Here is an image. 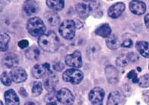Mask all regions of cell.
<instances>
[{
	"mask_svg": "<svg viewBox=\"0 0 149 105\" xmlns=\"http://www.w3.org/2000/svg\"><path fill=\"white\" fill-rule=\"evenodd\" d=\"M38 44L45 52H55L59 47V40L55 32L49 31L39 37Z\"/></svg>",
	"mask_w": 149,
	"mask_h": 105,
	"instance_id": "1",
	"label": "cell"
},
{
	"mask_svg": "<svg viewBox=\"0 0 149 105\" xmlns=\"http://www.w3.org/2000/svg\"><path fill=\"white\" fill-rule=\"evenodd\" d=\"M26 28L28 33L33 37H40L45 34L46 25L40 18L33 17L30 18L27 22Z\"/></svg>",
	"mask_w": 149,
	"mask_h": 105,
	"instance_id": "2",
	"label": "cell"
},
{
	"mask_svg": "<svg viewBox=\"0 0 149 105\" xmlns=\"http://www.w3.org/2000/svg\"><path fill=\"white\" fill-rule=\"evenodd\" d=\"M75 22L72 20H65L59 26V32L64 39L72 40L75 35Z\"/></svg>",
	"mask_w": 149,
	"mask_h": 105,
	"instance_id": "3",
	"label": "cell"
},
{
	"mask_svg": "<svg viewBox=\"0 0 149 105\" xmlns=\"http://www.w3.org/2000/svg\"><path fill=\"white\" fill-rule=\"evenodd\" d=\"M83 78H84L83 72L77 69H67L63 74V79L65 82H69L74 85H78L81 83V82L83 80Z\"/></svg>",
	"mask_w": 149,
	"mask_h": 105,
	"instance_id": "4",
	"label": "cell"
},
{
	"mask_svg": "<svg viewBox=\"0 0 149 105\" xmlns=\"http://www.w3.org/2000/svg\"><path fill=\"white\" fill-rule=\"evenodd\" d=\"M56 99L64 105H72L74 97L70 90L68 88H61L56 93Z\"/></svg>",
	"mask_w": 149,
	"mask_h": 105,
	"instance_id": "5",
	"label": "cell"
},
{
	"mask_svg": "<svg viewBox=\"0 0 149 105\" xmlns=\"http://www.w3.org/2000/svg\"><path fill=\"white\" fill-rule=\"evenodd\" d=\"M105 92L100 87H95L89 92L88 98L93 105H103Z\"/></svg>",
	"mask_w": 149,
	"mask_h": 105,
	"instance_id": "6",
	"label": "cell"
},
{
	"mask_svg": "<svg viewBox=\"0 0 149 105\" xmlns=\"http://www.w3.org/2000/svg\"><path fill=\"white\" fill-rule=\"evenodd\" d=\"M50 70V66L49 63H43V64H37L33 66L31 70V74L33 78L39 79V78H45L49 72Z\"/></svg>",
	"mask_w": 149,
	"mask_h": 105,
	"instance_id": "7",
	"label": "cell"
},
{
	"mask_svg": "<svg viewBox=\"0 0 149 105\" xmlns=\"http://www.w3.org/2000/svg\"><path fill=\"white\" fill-rule=\"evenodd\" d=\"M65 62L67 66L73 68H80L82 66V58L80 51L75 50L72 54L67 55L65 59Z\"/></svg>",
	"mask_w": 149,
	"mask_h": 105,
	"instance_id": "8",
	"label": "cell"
},
{
	"mask_svg": "<svg viewBox=\"0 0 149 105\" xmlns=\"http://www.w3.org/2000/svg\"><path fill=\"white\" fill-rule=\"evenodd\" d=\"M58 82H59V79L57 76L51 71L44 78L43 85L47 92H52L55 90Z\"/></svg>",
	"mask_w": 149,
	"mask_h": 105,
	"instance_id": "9",
	"label": "cell"
},
{
	"mask_svg": "<svg viewBox=\"0 0 149 105\" xmlns=\"http://www.w3.org/2000/svg\"><path fill=\"white\" fill-rule=\"evenodd\" d=\"M11 76H12V81L15 83H22L28 78V74L25 70L20 67H14L11 70Z\"/></svg>",
	"mask_w": 149,
	"mask_h": 105,
	"instance_id": "10",
	"label": "cell"
},
{
	"mask_svg": "<svg viewBox=\"0 0 149 105\" xmlns=\"http://www.w3.org/2000/svg\"><path fill=\"white\" fill-rule=\"evenodd\" d=\"M126 6L123 2H117L110 6L108 10V15L112 18H117L125 11Z\"/></svg>",
	"mask_w": 149,
	"mask_h": 105,
	"instance_id": "11",
	"label": "cell"
},
{
	"mask_svg": "<svg viewBox=\"0 0 149 105\" xmlns=\"http://www.w3.org/2000/svg\"><path fill=\"white\" fill-rule=\"evenodd\" d=\"M130 9L134 15H141L146 11V5L142 1H131L130 2Z\"/></svg>",
	"mask_w": 149,
	"mask_h": 105,
	"instance_id": "12",
	"label": "cell"
},
{
	"mask_svg": "<svg viewBox=\"0 0 149 105\" xmlns=\"http://www.w3.org/2000/svg\"><path fill=\"white\" fill-rule=\"evenodd\" d=\"M105 73L108 82L110 84H116L119 80V71L113 66H107L105 69Z\"/></svg>",
	"mask_w": 149,
	"mask_h": 105,
	"instance_id": "13",
	"label": "cell"
},
{
	"mask_svg": "<svg viewBox=\"0 0 149 105\" xmlns=\"http://www.w3.org/2000/svg\"><path fill=\"white\" fill-rule=\"evenodd\" d=\"M6 105H19L20 101L14 90L9 89L4 94Z\"/></svg>",
	"mask_w": 149,
	"mask_h": 105,
	"instance_id": "14",
	"label": "cell"
},
{
	"mask_svg": "<svg viewBox=\"0 0 149 105\" xmlns=\"http://www.w3.org/2000/svg\"><path fill=\"white\" fill-rule=\"evenodd\" d=\"M76 12H78L81 18L85 19L88 17V15L91 12V7L89 3H86V2L79 3L76 6Z\"/></svg>",
	"mask_w": 149,
	"mask_h": 105,
	"instance_id": "15",
	"label": "cell"
},
{
	"mask_svg": "<svg viewBox=\"0 0 149 105\" xmlns=\"http://www.w3.org/2000/svg\"><path fill=\"white\" fill-rule=\"evenodd\" d=\"M2 62H3V64L6 67H8V68H14V67H16L15 66L18 64L19 60H18V57H17V55L10 53V54L5 56Z\"/></svg>",
	"mask_w": 149,
	"mask_h": 105,
	"instance_id": "16",
	"label": "cell"
},
{
	"mask_svg": "<svg viewBox=\"0 0 149 105\" xmlns=\"http://www.w3.org/2000/svg\"><path fill=\"white\" fill-rule=\"evenodd\" d=\"M136 50L142 57L149 58V43L147 41H139L135 45Z\"/></svg>",
	"mask_w": 149,
	"mask_h": 105,
	"instance_id": "17",
	"label": "cell"
},
{
	"mask_svg": "<svg viewBox=\"0 0 149 105\" xmlns=\"http://www.w3.org/2000/svg\"><path fill=\"white\" fill-rule=\"evenodd\" d=\"M46 21L49 25L51 26H56L59 24L60 22V18L59 15L54 12H47L44 15Z\"/></svg>",
	"mask_w": 149,
	"mask_h": 105,
	"instance_id": "18",
	"label": "cell"
},
{
	"mask_svg": "<svg viewBox=\"0 0 149 105\" xmlns=\"http://www.w3.org/2000/svg\"><path fill=\"white\" fill-rule=\"evenodd\" d=\"M111 27L108 24H103L95 30V34L98 36L107 38L111 35Z\"/></svg>",
	"mask_w": 149,
	"mask_h": 105,
	"instance_id": "19",
	"label": "cell"
},
{
	"mask_svg": "<svg viewBox=\"0 0 149 105\" xmlns=\"http://www.w3.org/2000/svg\"><path fill=\"white\" fill-rule=\"evenodd\" d=\"M47 6L55 12H59L63 10L65 6V2L63 0H47Z\"/></svg>",
	"mask_w": 149,
	"mask_h": 105,
	"instance_id": "20",
	"label": "cell"
},
{
	"mask_svg": "<svg viewBox=\"0 0 149 105\" xmlns=\"http://www.w3.org/2000/svg\"><path fill=\"white\" fill-rule=\"evenodd\" d=\"M37 5L35 1H26L24 4V10L28 16L33 15L37 12Z\"/></svg>",
	"mask_w": 149,
	"mask_h": 105,
	"instance_id": "21",
	"label": "cell"
},
{
	"mask_svg": "<svg viewBox=\"0 0 149 105\" xmlns=\"http://www.w3.org/2000/svg\"><path fill=\"white\" fill-rule=\"evenodd\" d=\"M106 44L110 50H117L120 46V41L116 35H110L106 40Z\"/></svg>",
	"mask_w": 149,
	"mask_h": 105,
	"instance_id": "22",
	"label": "cell"
},
{
	"mask_svg": "<svg viewBox=\"0 0 149 105\" xmlns=\"http://www.w3.org/2000/svg\"><path fill=\"white\" fill-rule=\"evenodd\" d=\"M25 54L27 58L29 59V60H36L40 57V50L37 47L33 46V47H30L28 50H27Z\"/></svg>",
	"mask_w": 149,
	"mask_h": 105,
	"instance_id": "23",
	"label": "cell"
},
{
	"mask_svg": "<svg viewBox=\"0 0 149 105\" xmlns=\"http://www.w3.org/2000/svg\"><path fill=\"white\" fill-rule=\"evenodd\" d=\"M0 38H1L0 39V49H1V51L5 52V51L8 50V43L10 42V37L6 33H2Z\"/></svg>",
	"mask_w": 149,
	"mask_h": 105,
	"instance_id": "24",
	"label": "cell"
},
{
	"mask_svg": "<svg viewBox=\"0 0 149 105\" xmlns=\"http://www.w3.org/2000/svg\"><path fill=\"white\" fill-rule=\"evenodd\" d=\"M120 95L118 92H112L108 96L107 105H119Z\"/></svg>",
	"mask_w": 149,
	"mask_h": 105,
	"instance_id": "25",
	"label": "cell"
},
{
	"mask_svg": "<svg viewBox=\"0 0 149 105\" xmlns=\"http://www.w3.org/2000/svg\"><path fill=\"white\" fill-rule=\"evenodd\" d=\"M32 94L34 97L40 95L43 92V86H42L41 82H35L33 83V87H32Z\"/></svg>",
	"mask_w": 149,
	"mask_h": 105,
	"instance_id": "26",
	"label": "cell"
},
{
	"mask_svg": "<svg viewBox=\"0 0 149 105\" xmlns=\"http://www.w3.org/2000/svg\"><path fill=\"white\" fill-rule=\"evenodd\" d=\"M1 82L2 83L6 86L11 85L12 82V78L11 76V73H8V72H2V76H1Z\"/></svg>",
	"mask_w": 149,
	"mask_h": 105,
	"instance_id": "27",
	"label": "cell"
},
{
	"mask_svg": "<svg viewBox=\"0 0 149 105\" xmlns=\"http://www.w3.org/2000/svg\"><path fill=\"white\" fill-rule=\"evenodd\" d=\"M139 85L141 88L149 87V75H144L139 78Z\"/></svg>",
	"mask_w": 149,
	"mask_h": 105,
	"instance_id": "28",
	"label": "cell"
},
{
	"mask_svg": "<svg viewBox=\"0 0 149 105\" xmlns=\"http://www.w3.org/2000/svg\"><path fill=\"white\" fill-rule=\"evenodd\" d=\"M128 59L126 57V56H125L124 54L120 55V57H117L116 60V63L119 67H125V66H127L128 64Z\"/></svg>",
	"mask_w": 149,
	"mask_h": 105,
	"instance_id": "29",
	"label": "cell"
},
{
	"mask_svg": "<svg viewBox=\"0 0 149 105\" xmlns=\"http://www.w3.org/2000/svg\"><path fill=\"white\" fill-rule=\"evenodd\" d=\"M127 77L128 78L131 80L133 83H138V82H139L137 73H136V72H135V70H132V71H130V72L128 73Z\"/></svg>",
	"mask_w": 149,
	"mask_h": 105,
	"instance_id": "30",
	"label": "cell"
},
{
	"mask_svg": "<svg viewBox=\"0 0 149 105\" xmlns=\"http://www.w3.org/2000/svg\"><path fill=\"white\" fill-rule=\"evenodd\" d=\"M128 60L131 61L132 62H135L139 60V56L137 54H135V52H130L126 55Z\"/></svg>",
	"mask_w": 149,
	"mask_h": 105,
	"instance_id": "31",
	"label": "cell"
},
{
	"mask_svg": "<svg viewBox=\"0 0 149 105\" xmlns=\"http://www.w3.org/2000/svg\"><path fill=\"white\" fill-rule=\"evenodd\" d=\"M132 44H133V43H132V41L131 39H130V38H127V39L124 40V41H123V43H122L121 45L123 47H126V48H130V47H132Z\"/></svg>",
	"mask_w": 149,
	"mask_h": 105,
	"instance_id": "32",
	"label": "cell"
},
{
	"mask_svg": "<svg viewBox=\"0 0 149 105\" xmlns=\"http://www.w3.org/2000/svg\"><path fill=\"white\" fill-rule=\"evenodd\" d=\"M53 69H54V70H56V71L60 72V71H62V70L64 69V65H63V62H56V63H55V64L53 65Z\"/></svg>",
	"mask_w": 149,
	"mask_h": 105,
	"instance_id": "33",
	"label": "cell"
},
{
	"mask_svg": "<svg viewBox=\"0 0 149 105\" xmlns=\"http://www.w3.org/2000/svg\"><path fill=\"white\" fill-rule=\"evenodd\" d=\"M18 47H19L20 48L24 49V48H27V47H28L29 43H28V41H27V40H22V41H20L19 42H18Z\"/></svg>",
	"mask_w": 149,
	"mask_h": 105,
	"instance_id": "34",
	"label": "cell"
},
{
	"mask_svg": "<svg viewBox=\"0 0 149 105\" xmlns=\"http://www.w3.org/2000/svg\"><path fill=\"white\" fill-rule=\"evenodd\" d=\"M142 97H143V99L145 101V102L146 103V104L149 105V90L147 91H145L142 94Z\"/></svg>",
	"mask_w": 149,
	"mask_h": 105,
	"instance_id": "35",
	"label": "cell"
},
{
	"mask_svg": "<svg viewBox=\"0 0 149 105\" xmlns=\"http://www.w3.org/2000/svg\"><path fill=\"white\" fill-rule=\"evenodd\" d=\"M144 20H145V24L146 27L149 28V14H148V15L145 16V19Z\"/></svg>",
	"mask_w": 149,
	"mask_h": 105,
	"instance_id": "36",
	"label": "cell"
},
{
	"mask_svg": "<svg viewBox=\"0 0 149 105\" xmlns=\"http://www.w3.org/2000/svg\"><path fill=\"white\" fill-rule=\"evenodd\" d=\"M20 94H21L22 96H24V97H25V96L28 95V93H27V92H26L25 89H24V88H22L20 89Z\"/></svg>",
	"mask_w": 149,
	"mask_h": 105,
	"instance_id": "37",
	"label": "cell"
},
{
	"mask_svg": "<svg viewBox=\"0 0 149 105\" xmlns=\"http://www.w3.org/2000/svg\"><path fill=\"white\" fill-rule=\"evenodd\" d=\"M24 105H36V104L34 103H33V102H31V101H28V102H26V103L24 104Z\"/></svg>",
	"mask_w": 149,
	"mask_h": 105,
	"instance_id": "38",
	"label": "cell"
},
{
	"mask_svg": "<svg viewBox=\"0 0 149 105\" xmlns=\"http://www.w3.org/2000/svg\"><path fill=\"white\" fill-rule=\"evenodd\" d=\"M47 105H57L56 102H49V103H47Z\"/></svg>",
	"mask_w": 149,
	"mask_h": 105,
	"instance_id": "39",
	"label": "cell"
},
{
	"mask_svg": "<svg viewBox=\"0 0 149 105\" xmlns=\"http://www.w3.org/2000/svg\"><path fill=\"white\" fill-rule=\"evenodd\" d=\"M0 104H1V105H3V103H2V101H1V102H0Z\"/></svg>",
	"mask_w": 149,
	"mask_h": 105,
	"instance_id": "40",
	"label": "cell"
}]
</instances>
